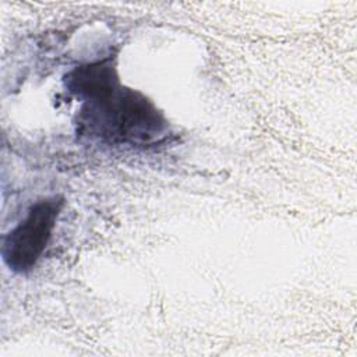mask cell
I'll return each instance as SVG.
<instances>
[{
    "mask_svg": "<svg viewBox=\"0 0 357 357\" xmlns=\"http://www.w3.org/2000/svg\"><path fill=\"white\" fill-rule=\"evenodd\" d=\"M63 84L79 102L74 120L79 139L106 146L146 148L170 134L169 121L153 100L121 84L114 54L73 67Z\"/></svg>",
    "mask_w": 357,
    "mask_h": 357,
    "instance_id": "obj_1",
    "label": "cell"
},
{
    "mask_svg": "<svg viewBox=\"0 0 357 357\" xmlns=\"http://www.w3.org/2000/svg\"><path fill=\"white\" fill-rule=\"evenodd\" d=\"M64 206L61 195L35 201L25 216L1 238V258L6 266L18 275L31 272L47 248L57 219Z\"/></svg>",
    "mask_w": 357,
    "mask_h": 357,
    "instance_id": "obj_2",
    "label": "cell"
}]
</instances>
